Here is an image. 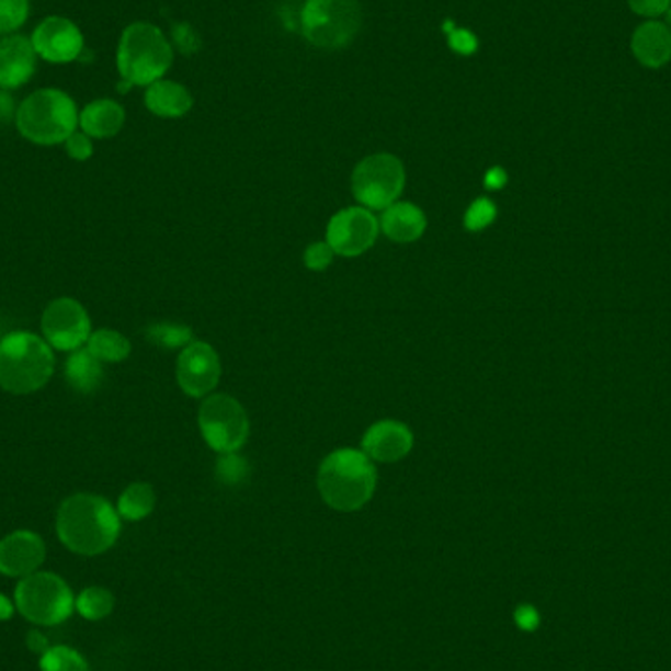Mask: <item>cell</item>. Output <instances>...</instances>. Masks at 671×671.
Instances as JSON below:
<instances>
[{"instance_id":"18","label":"cell","mask_w":671,"mask_h":671,"mask_svg":"<svg viewBox=\"0 0 671 671\" xmlns=\"http://www.w3.org/2000/svg\"><path fill=\"white\" fill-rule=\"evenodd\" d=\"M379 230H383L393 242H417L427 230V216L419 206L410 203H393L383 211Z\"/></svg>"},{"instance_id":"4","label":"cell","mask_w":671,"mask_h":671,"mask_svg":"<svg viewBox=\"0 0 671 671\" xmlns=\"http://www.w3.org/2000/svg\"><path fill=\"white\" fill-rule=\"evenodd\" d=\"M79 124L73 99L59 89H42L30 94L16 111V128L37 146L66 141Z\"/></svg>"},{"instance_id":"21","label":"cell","mask_w":671,"mask_h":671,"mask_svg":"<svg viewBox=\"0 0 671 671\" xmlns=\"http://www.w3.org/2000/svg\"><path fill=\"white\" fill-rule=\"evenodd\" d=\"M66 377L75 391L93 393L103 382V365L89 350H77L67 360Z\"/></svg>"},{"instance_id":"2","label":"cell","mask_w":671,"mask_h":671,"mask_svg":"<svg viewBox=\"0 0 671 671\" xmlns=\"http://www.w3.org/2000/svg\"><path fill=\"white\" fill-rule=\"evenodd\" d=\"M375 485L377 471L362 450H336L318 467V491L340 513H354L369 503Z\"/></svg>"},{"instance_id":"38","label":"cell","mask_w":671,"mask_h":671,"mask_svg":"<svg viewBox=\"0 0 671 671\" xmlns=\"http://www.w3.org/2000/svg\"><path fill=\"white\" fill-rule=\"evenodd\" d=\"M663 16H666V22H663V24H666V26L671 30V7L670 10H668V12L663 14Z\"/></svg>"},{"instance_id":"33","label":"cell","mask_w":671,"mask_h":671,"mask_svg":"<svg viewBox=\"0 0 671 671\" xmlns=\"http://www.w3.org/2000/svg\"><path fill=\"white\" fill-rule=\"evenodd\" d=\"M26 646H29L32 652L37 653V656H42V653H46L52 646H49V640H47L46 634L42 633L39 628H34V630H30L26 634Z\"/></svg>"},{"instance_id":"9","label":"cell","mask_w":671,"mask_h":671,"mask_svg":"<svg viewBox=\"0 0 671 671\" xmlns=\"http://www.w3.org/2000/svg\"><path fill=\"white\" fill-rule=\"evenodd\" d=\"M198 427L206 444L220 454H232L250 436V420L230 395H211L198 410Z\"/></svg>"},{"instance_id":"19","label":"cell","mask_w":671,"mask_h":671,"mask_svg":"<svg viewBox=\"0 0 671 671\" xmlns=\"http://www.w3.org/2000/svg\"><path fill=\"white\" fill-rule=\"evenodd\" d=\"M126 121V114L121 104L111 99H101L94 103L87 104L79 114V126L89 138H112L122 130Z\"/></svg>"},{"instance_id":"3","label":"cell","mask_w":671,"mask_h":671,"mask_svg":"<svg viewBox=\"0 0 671 671\" xmlns=\"http://www.w3.org/2000/svg\"><path fill=\"white\" fill-rule=\"evenodd\" d=\"M56 367L52 345L30 332H12L0 340V387L12 395H30L46 385Z\"/></svg>"},{"instance_id":"10","label":"cell","mask_w":671,"mask_h":671,"mask_svg":"<svg viewBox=\"0 0 671 671\" xmlns=\"http://www.w3.org/2000/svg\"><path fill=\"white\" fill-rule=\"evenodd\" d=\"M44 340L61 352H77L91 336V320L81 303L61 297L52 300L42 317Z\"/></svg>"},{"instance_id":"5","label":"cell","mask_w":671,"mask_h":671,"mask_svg":"<svg viewBox=\"0 0 671 671\" xmlns=\"http://www.w3.org/2000/svg\"><path fill=\"white\" fill-rule=\"evenodd\" d=\"M116 64L122 81H128L132 87H149L168 73L173 64V49L158 26L136 22L122 34Z\"/></svg>"},{"instance_id":"7","label":"cell","mask_w":671,"mask_h":671,"mask_svg":"<svg viewBox=\"0 0 671 671\" xmlns=\"http://www.w3.org/2000/svg\"><path fill=\"white\" fill-rule=\"evenodd\" d=\"M364 14L357 0H307L300 26L303 36L320 49H342L362 30Z\"/></svg>"},{"instance_id":"1","label":"cell","mask_w":671,"mask_h":671,"mask_svg":"<svg viewBox=\"0 0 671 671\" xmlns=\"http://www.w3.org/2000/svg\"><path fill=\"white\" fill-rule=\"evenodd\" d=\"M57 538L79 556H99L111 550L121 534V514L104 497L77 493L59 504Z\"/></svg>"},{"instance_id":"12","label":"cell","mask_w":671,"mask_h":671,"mask_svg":"<svg viewBox=\"0 0 671 671\" xmlns=\"http://www.w3.org/2000/svg\"><path fill=\"white\" fill-rule=\"evenodd\" d=\"M220 360L206 342H191L178 357L179 387L189 397H206L220 382Z\"/></svg>"},{"instance_id":"26","label":"cell","mask_w":671,"mask_h":671,"mask_svg":"<svg viewBox=\"0 0 671 671\" xmlns=\"http://www.w3.org/2000/svg\"><path fill=\"white\" fill-rule=\"evenodd\" d=\"M146 338L159 348L175 350V348H186L193 342V330L175 322H158L146 330Z\"/></svg>"},{"instance_id":"31","label":"cell","mask_w":671,"mask_h":671,"mask_svg":"<svg viewBox=\"0 0 671 671\" xmlns=\"http://www.w3.org/2000/svg\"><path fill=\"white\" fill-rule=\"evenodd\" d=\"M634 14L642 19L656 20L663 16L671 7V0H626Z\"/></svg>"},{"instance_id":"13","label":"cell","mask_w":671,"mask_h":671,"mask_svg":"<svg viewBox=\"0 0 671 671\" xmlns=\"http://www.w3.org/2000/svg\"><path fill=\"white\" fill-rule=\"evenodd\" d=\"M32 46L49 64H71L83 52V34L71 20L49 16L34 30Z\"/></svg>"},{"instance_id":"6","label":"cell","mask_w":671,"mask_h":671,"mask_svg":"<svg viewBox=\"0 0 671 671\" xmlns=\"http://www.w3.org/2000/svg\"><path fill=\"white\" fill-rule=\"evenodd\" d=\"M14 603L20 615L36 626L61 625L75 613L73 591L66 579L42 569L19 579Z\"/></svg>"},{"instance_id":"29","label":"cell","mask_w":671,"mask_h":671,"mask_svg":"<svg viewBox=\"0 0 671 671\" xmlns=\"http://www.w3.org/2000/svg\"><path fill=\"white\" fill-rule=\"evenodd\" d=\"M494 218H497V206H494L493 201L484 196V198H477L469 205L464 224H466L469 232H481L489 224L493 223Z\"/></svg>"},{"instance_id":"11","label":"cell","mask_w":671,"mask_h":671,"mask_svg":"<svg viewBox=\"0 0 671 671\" xmlns=\"http://www.w3.org/2000/svg\"><path fill=\"white\" fill-rule=\"evenodd\" d=\"M379 236V220L365 206L336 213L327 228V242L336 255L357 258L372 248Z\"/></svg>"},{"instance_id":"36","label":"cell","mask_w":671,"mask_h":671,"mask_svg":"<svg viewBox=\"0 0 671 671\" xmlns=\"http://www.w3.org/2000/svg\"><path fill=\"white\" fill-rule=\"evenodd\" d=\"M14 613H16V603H14V599H10L9 595L0 593V623L10 621V618L14 616Z\"/></svg>"},{"instance_id":"25","label":"cell","mask_w":671,"mask_h":671,"mask_svg":"<svg viewBox=\"0 0 671 671\" xmlns=\"http://www.w3.org/2000/svg\"><path fill=\"white\" fill-rule=\"evenodd\" d=\"M39 671H89V663L75 648L52 646L39 656Z\"/></svg>"},{"instance_id":"30","label":"cell","mask_w":671,"mask_h":671,"mask_svg":"<svg viewBox=\"0 0 671 671\" xmlns=\"http://www.w3.org/2000/svg\"><path fill=\"white\" fill-rule=\"evenodd\" d=\"M334 250L330 248L328 242L310 243L305 252V265L308 270L325 271L328 265L334 260Z\"/></svg>"},{"instance_id":"34","label":"cell","mask_w":671,"mask_h":671,"mask_svg":"<svg viewBox=\"0 0 671 671\" xmlns=\"http://www.w3.org/2000/svg\"><path fill=\"white\" fill-rule=\"evenodd\" d=\"M538 613L532 609V606H521L519 611H516V623L524 630H534L536 626H538Z\"/></svg>"},{"instance_id":"17","label":"cell","mask_w":671,"mask_h":671,"mask_svg":"<svg viewBox=\"0 0 671 671\" xmlns=\"http://www.w3.org/2000/svg\"><path fill=\"white\" fill-rule=\"evenodd\" d=\"M630 47L640 66L648 69L668 66L671 61V30L660 20H648L634 30Z\"/></svg>"},{"instance_id":"8","label":"cell","mask_w":671,"mask_h":671,"mask_svg":"<svg viewBox=\"0 0 671 671\" xmlns=\"http://www.w3.org/2000/svg\"><path fill=\"white\" fill-rule=\"evenodd\" d=\"M405 189L401 159L391 153H375L362 159L352 175L355 198L369 211H385L397 203Z\"/></svg>"},{"instance_id":"27","label":"cell","mask_w":671,"mask_h":671,"mask_svg":"<svg viewBox=\"0 0 671 671\" xmlns=\"http://www.w3.org/2000/svg\"><path fill=\"white\" fill-rule=\"evenodd\" d=\"M30 0H0V36L12 34L29 19Z\"/></svg>"},{"instance_id":"37","label":"cell","mask_w":671,"mask_h":671,"mask_svg":"<svg viewBox=\"0 0 671 671\" xmlns=\"http://www.w3.org/2000/svg\"><path fill=\"white\" fill-rule=\"evenodd\" d=\"M14 114V101L4 89L0 91V122L10 121V116Z\"/></svg>"},{"instance_id":"28","label":"cell","mask_w":671,"mask_h":671,"mask_svg":"<svg viewBox=\"0 0 671 671\" xmlns=\"http://www.w3.org/2000/svg\"><path fill=\"white\" fill-rule=\"evenodd\" d=\"M250 476V467L243 457L238 456L236 452L232 454H223L216 464V477L224 485L242 484L246 477Z\"/></svg>"},{"instance_id":"22","label":"cell","mask_w":671,"mask_h":671,"mask_svg":"<svg viewBox=\"0 0 671 671\" xmlns=\"http://www.w3.org/2000/svg\"><path fill=\"white\" fill-rule=\"evenodd\" d=\"M87 350L103 364H118L130 355L132 345L126 336H122L116 330H96L91 332L87 340Z\"/></svg>"},{"instance_id":"32","label":"cell","mask_w":671,"mask_h":671,"mask_svg":"<svg viewBox=\"0 0 671 671\" xmlns=\"http://www.w3.org/2000/svg\"><path fill=\"white\" fill-rule=\"evenodd\" d=\"M66 149L75 161H87L93 156V141L84 132L75 130L66 140Z\"/></svg>"},{"instance_id":"35","label":"cell","mask_w":671,"mask_h":671,"mask_svg":"<svg viewBox=\"0 0 671 671\" xmlns=\"http://www.w3.org/2000/svg\"><path fill=\"white\" fill-rule=\"evenodd\" d=\"M507 173H504V169L493 168L487 171V175H485V189H489V191H499V189H503L507 185Z\"/></svg>"},{"instance_id":"23","label":"cell","mask_w":671,"mask_h":671,"mask_svg":"<svg viewBox=\"0 0 671 671\" xmlns=\"http://www.w3.org/2000/svg\"><path fill=\"white\" fill-rule=\"evenodd\" d=\"M153 509H156V493L153 487L148 484H132L130 487H126L116 507L121 519L126 521H141L149 516Z\"/></svg>"},{"instance_id":"14","label":"cell","mask_w":671,"mask_h":671,"mask_svg":"<svg viewBox=\"0 0 671 671\" xmlns=\"http://www.w3.org/2000/svg\"><path fill=\"white\" fill-rule=\"evenodd\" d=\"M46 559V544L32 531H14L0 541V573L22 579L36 573Z\"/></svg>"},{"instance_id":"16","label":"cell","mask_w":671,"mask_h":671,"mask_svg":"<svg viewBox=\"0 0 671 671\" xmlns=\"http://www.w3.org/2000/svg\"><path fill=\"white\" fill-rule=\"evenodd\" d=\"M36 49L32 39L7 36L0 39V89H19L36 71Z\"/></svg>"},{"instance_id":"20","label":"cell","mask_w":671,"mask_h":671,"mask_svg":"<svg viewBox=\"0 0 671 671\" xmlns=\"http://www.w3.org/2000/svg\"><path fill=\"white\" fill-rule=\"evenodd\" d=\"M146 106L161 118H179L193 106V96L183 84L159 79L146 91Z\"/></svg>"},{"instance_id":"24","label":"cell","mask_w":671,"mask_h":671,"mask_svg":"<svg viewBox=\"0 0 671 671\" xmlns=\"http://www.w3.org/2000/svg\"><path fill=\"white\" fill-rule=\"evenodd\" d=\"M114 609V595L109 589L84 588L75 596V611L83 616L84 621H103L111 615Z\"/></svg>"},{"instance_id":"15","label":"cell","mask_w":671,"mask_h":671,"mask_svg":"<svg viewBox=\"0 0 671 671\" xmlns=\"http://www.w3.org/2000/svg\"><path fill=\"white\" fill-rule=\"evenodd\" d=\"M414 444V436L407 424L399 420H382L375 422L362 439V452L372 462L395 464L407 457Z\"/></svg>"}]
</instances>
